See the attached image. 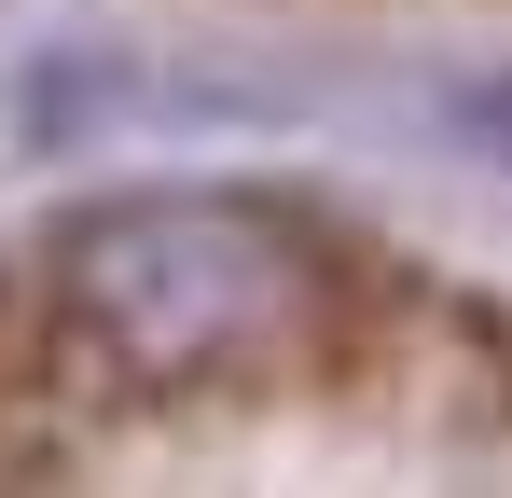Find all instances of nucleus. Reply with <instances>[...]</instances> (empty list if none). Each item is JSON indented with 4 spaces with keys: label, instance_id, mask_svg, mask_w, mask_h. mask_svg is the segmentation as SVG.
<instances>
[{
    "label": "nucleus",
    "instance_id": "1",
    "mask_svg": "<svg viewBox=\"0 0 512 498\" xmlns=\"http://www.w3.org/2000/svg\"><path fill=\"white\" fill-rule=\"evenodd\" d=\"M346 332V249L263 194H125L56 236L28 360L84 402H222L277 388Z\"/></svg>",
    "mask_w": 512,
    "mask_h": 498
}]
</instances>
